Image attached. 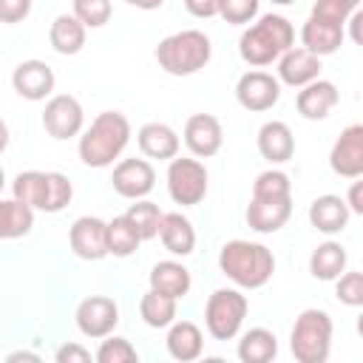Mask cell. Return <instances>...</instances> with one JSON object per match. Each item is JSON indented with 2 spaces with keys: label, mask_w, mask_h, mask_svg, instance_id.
Returning <instances> with one entry per match:
<instances>
[{
  "label": "cell",
  "mask_w": 363,
  "mask_h": 363,
  "mask_svg": "<svg viewBox=\"0 0 363 363\" xmlns=\"http://www.w3.org/2000/svg\"><path fill=\"white\" fill-rule=\"evenodd\" d=\"M258 153L272 162V164H284L295 156V136L289 130L286 122H264L261 130H258Z\"/></svg>",
  "instance_id": "d6986e66"
},
{
  "label": "cell",
  "mask_w": 363,
  "mask_h": 363,
  "mask_svg": "<svg viewBox=\"0 0 363 363\" xmlns=\"http://www.w3.org/2000/svg\"><path fill=\"white\" fill-rule=\"evenodd\" d=\"M119 323V306L113 298L108 295H91L85 301H79L77 306V329L85 335V337H105L116 329Z\"/></svg>",
  "instance_id": "9c48e42d"
},
{
  "label": "cell",
  "mask_w": 363,
  "mask_h": 363,
  "mask_svg": "<svg viewBox=\"0 0 363 363\" xmlns=\"http://www.w3.org/2000/svg\"><path fill=\"white\" fill-rule=\"evenodd\" d=\"M337 99H340V94H337V88H335V82H329V79H312V82H306L301 91H298V99H295V105H298V113L303 116V119H326L329 116V111L337 105Z\"/></svg>",
  "instance_id": "ac0fdd59"
},
{
  "label": "cell",
  "mask_w": 363,
  "mask_h": 363,
  "mask_svg": "<svg viewBox=\"0 0 363 363\" xmlns=\"http://www.w3.org/2000/svg\"><path fill=\"white\" fill-rule=\"evenodd\" d=\"M329 167L343 179L363 176V125H349L329 153Z\"/></svg>",
  "instance_id": "8fae6325"
},
{
  "label": "cell",
  "mask_w": 363,
  "mask_h": 363,
  "mask_svg": "<svg viewBox=\"0 0 363 363\" xmlns=\"http://www.w3.org/2000/svg\"><path fill=\"white\" fill-rule=\"evenodd\" d=\"M6 360H9V363H17V360H31V363H40V354H34V352H11Z\"/></svg>",
  "instance_id": "bcb514c9"
},
{
  "label": "cell",
  "mask_w": 363,
  "mask_h": 363,
  "mask_svg": "<svg viewBox=\"0 0 363 363\" xmlns=\"http://www.w3.org/2000/svg\"><path fill=\"white\" fill-rule=\"evenodd\" d=\"M71 196H74V187L68 182L65 173H45V201H43V213H60L71 204Z\"/></svg>",
  "instance_id": "836d02e7"
},
{
  "label": "cell",
  "mask_w": 363,
  "mask_h": 363,
  "mask_svg": "<svg viewBox=\"0 0 363 363\" xmlns=\"http://www.w3.org/2000/svg\"><path fill=\"white\" fill-rule=\"evenodd\" d=\"M218 269L241 289H258L264 286L275 272V255L269 247L258 241L233 238L218 252Z\"/></svg>",
  "instance_id": "6da1fadb"
},
{
  "label": "cell",
  "mask_w": 363,
  "mask_h": 363,
  "mask_svg": "<svg viewBox=\"0 0 363 363\" xmlns=\"http://www.w3.org/2000/svg\"><path fill=\"white\" fill-rule=\"evenodd\" d=\"M54 82H57L54 68H51L48 62H43V60H23V62L14 68V74H11L14 91H17L23 99H28V102H40V99L51 96Z\"/></svg>",
  "instance_id": "7c38bea8"
},
{
  "label": "cell",
  "mask_w": 363,
  "mask_h": 363,
  "mask_svg": "<svg viewBox=\"0 0 363 363\" xmlns=\"http://www.w3.org/2000/svg\"><path fill=\"white\" fill-rule=\"evenodd\" d=\"M128 6H136V9H142V11H153V9H159L164 0H125Z\"/></svg>",
  "instance_id": "f6af8a7d"
},
{
  "label": "cell",
  "mask_w": 363,
  "mask_h": 363,
  "mask_svg": "<svg viewBox=\"0 0 363 363\" xmlns=\"http://www.w3.org/2000/svg\"><path fill=\"white\" fill-rule=\"evenodd\" d=\"M6 145H9V125L0 119V153L6 150Z\"/></svg>",
  "instance_id": "7dc6e473"
},
{
  "label": "cell",
  "mask_w": 363,
  "mask_h": 363,
  "mask_svg": "<svg viewBox=\"0 0 363 363\" xmlns=\"http://www.w3.org/2000/svg\"><path fill=\"white\" fill-rule=\"evenodd\" d=\"M130 142V122L119 111H102L79 136V159L88 167H108Z\"/></svg>",
  "instance_id": "3957f363"
},
{
  "label": "cell",
  "mask_w": 363,
  "mask_h": 363,
  "mask_svg": "<svg viewBox=\"0 0 363 363\" xmlns=\"http://www.w3.org/2000/svg\"><path fill=\"white\" fill-rule=\"evenodd\" d=\"M275 6H289V3H295V0H272Z\"/></svg>",
  "instance_id": "681fc988"
},
{
  "label": "cell",
  "mask_w": 363,
  "mask_h": 363,
  "mask_svg": "<svg viewBox=\"0 0 363 363\" xmlns=\"http://www.w3.org/2000/svg\"><path fill=\"white\" fill-rule=\"evenodd\" d=\"M139 315L150 329H164L176 320V298H167V295L150 289L139 301Z\"/></svg>",
  "instance_id": "4dcf8cb0"
},
{
  "label": "cell",
  "mask_w": 363,
  "mask_h": 363,
  "mask_svg": "<svg viewBox=\"0 0 363 363\" xmlns=\"http://www.w3.org/2000/svg\"><path fill=\"white\" fill-rule=\"evenodd\" d=\"M31 227H34V210L28 204H23L17 199H11V201L0 199V241L28 235Z\"/></svg>",
  "instance_id": "f546056e"
},
{
  "label": "cell",
  "mask_w": 363,
  "mask_h": 363,
  "mask_svg": "<svg viewBox=\"0 0 363 363\" xmlns=\"http://www.w3.org/2000/svg\"><path fill=\"white\" fill-rule=\"evenodd\" d=\"M142 238L136 235L133 224L125 218V216H116L111 221H105V247H108V255L113 258H128L139 250Z\"/></svg>",
  "instance_id": "f1b7e54d"
},
{
  "label": "cell",
  "mask_w": 363,
  "mask_h": 363,
  "mask_svg": "<svg viewBox=\"0 0 363 363\" xmlns=\"http://www.w3.org/2000/svg\"><path fill=\"white\" fill-rule=\"evenodd\" d=\"M210 54H213L210 37L196 28L176 31L156 45V62L170 77H190L201 71L210 62Z\"/></svg>",
  "instance_id": "277c9868"
},
{
  "label": "cell",
  "mask_w": 363,
  "mask_h": 363,
  "mask_svg": "<svg viewBox=\"0 0 363 363\" xmlns=\"http://www.w3.org/2000/svg\"><path fill=\"white\" fill-rule=\"evenodd\" d=\"M320 77V57L309 54L306 48H289L278 57V82H286L292 88H303L306 82Z\"/></svg>",
  "instance_id": "e0dca14e"
},
{
  "label": "cell",
  "mask_w": 363,
  "mask_h": 363,
  "mask_svg": "<svg viewBox=\"0 0 363 363\" xmlns=\"http://www.w3.org/2000/svg\"><path fill=\"white\" fill-rule=\"evenodd\" d=\"M3 184H6V173H3V167H0V190H3Z\"/></svg>",
  "instance_id": "f907efd6"
},
{
  "label": "cell",
  "mask_w": 363,
  "mask_h": 363,
  "mask_svg": "<svg viewBox=\"0 0 363 363\" xmlns=\"http://www.w3.org/2000/svg\"><path fill=\"white\" fill-rule=\"evenodd\" d=\"M224 130L213 113H193L184 122V145L196 159H210L221 150Z\"/></svg>",
  "instance_id": "4fadbf2b"
},
{
  "label": "cell",
  "mask_w": 363,
  "mask_h": 363,
  "mask_svg": "<svg viewBox=\"0 0 363 363\" xmlns=\"http://www.w3.org/2000/svg\"><path fill=\"white\" fill-rule=\"evenodd\" d=\"M349 216H352V213H349L346 201H343L340 196H332V193L318 196V199L309 204V224H312L315 230L326 233V235L340 233V230L349 224Z\"/></svg>",
  "instance_id": "44dd1931"
},
{
  "label": "cell",
  "mask_w": 363,
  "mask_h": 363,
  "mask_svg": "<svg viewBox=\"0 0 363 363\" xmlns=\"http://www.w3.org/2000/svg\"><path fill=\"white\" fill-rule=\"evenodd\" d=\"M292 196V182L284 170H264L252 182V199H286Z\"/></svg>",
  "instance_id": "e575fe53"
},
{
  "label": "cell",
  "mask_w": 363,
  "mask_h": 363,
  "mask_svg": "<svg viewBox=\"0 0 363 363\" xmlns=\"http://www.w3.org/2000/svg\"><path fill=\"white\" fill-rule=\"evenodd\" d=\"M96 360L99 363H139V352L130 346L128 337L105 335V340L96 349Z\"/></svg>",
  "instance_id": "d590c367"
},
{
  "label": "cell",
  "mask_w": 363,
  "mask_h": 363,
  "mask_svg": "<svg viewBox=\"0 0 363 363\" xmlns=\"http://www.w3.org/2000/svg\"><path fill=\"white\" fill-rule=\"evenodd\" d=\"M159 238H162L164 250L173 255H190L196 247V230H193L190 218L182 213H162Z\"/></svg>",
  "instance_id": "cb8c5ba5"
},
{
  "label": "cell",
  "mask_w": 363,
  "mask_h": 363,
  "mask_svg": "<svg viewBox=\"0 0 363 363\" xmlns=\"http://www.w3.org/2000/svg\"><path fill=\"white\" fill-rule=\"evenodd\" d=\"M301 43H303L301 48H306L315 57L335 54L343 43V26H332V23L318 20V17H309L301 28Z\"/></svg>",
  "instance_id": "603a6c76"
},
{
  "label": "cell",
  "mask_w": 363,
  "mask_h": 363,
  "mask_svg": "<svg viewBox=\"0 0 363 363\" xmlns=\"http://www.w3.org/2000/svg\"><path fill=\"white\" fill-rule=\"evenodd\" d=\"M207 167L199 159L173 156L167 164V193L182 207H196L207 196Z\"/></svg>",
  "instance_id": "52a82bcc"
},
{
  "label": "cell",
  "mask_w": 363,
  "mask_h": 363,
  "mask_svg": "<svg viewBox=\"0 0 363 363\" xmlns=\"http://www.w3.org/2000/svg\"><path fill=\"white\" fill-rule=\"evenodd\" d=\"M54 360L57 363H88L91 352L85 346H79V343H65V346H60L54 352Z\"/></svg>",
  "instance_id": "b9f144b4"
},
{
  "label": "cell",
  "mask_w": 363,
  "mask_h": 363,
  "mask_svg": "<svg viewBox=\"0 0 363 363\" xmlns=\"http://www.w3.org/2000/svg\"><path fill=\"white\" fill-rule=\"evenodd\" d=\"M295 45V28L281 14H264L238 37V54L247 65L264 68Z\"/></svg>",
  "instance_id": "7a4b0ae2"
},
{
  "label": "cell",
  "mask_w": 363,
  "mask_h": 363,
  "mask_svg": "<svg viewBox=\"0 0 363 363\" xmlns=\"http://www.w3.org/2000/svg\"><path fill=\"white\" fill-rule=\"evenodd\" d=\"M278 96H281V82H278V77H272L267 71H247V74H241V79L235 85L238 105L252 113L269 111L278 102Z\"/></svg>",
  "instance_id": "30bf717a"
},
{
  "label": "cell",
  "mask_w": 363,
  "mask_h": 363,
  "mask_svg": "<svg viewBox=\"0 0 363 363\" xmlns=\"http://www.w3.org/2000/svg\"><path fill=\"white\" fill-rule=\"evenodd\" d=\"M349 14H352V11H349L346 6H340L337 0H315V6H312V14H309V17H318V20L332 23V26H346Z\"/></svg>",
  "instance_id": "ab89813d"
},
{
  "label": "cell",
  "mask_w": 363,
  "mask_h": 363,
  "mask_svg": "<svg viewBox=\"0 0 363 363\" xmlns=\"http://www.w3.org/2000/svg\"><path fill=\"white\" fill-rule=\"evenodd\" d=\"M247 295L238 289H216L204 303V326L216 340H233L247 318Z\"/></svg>",
  "instance_id": "8992f818"
},
{
  "label": "cell",
  "mask_w": 363,
  "mask_h": 363,
  "mask_svg": "<svg viewBox=\"0 0 363 363\" xmlns=\"http://www.w3.org/2000/svg\"><path fill=\"white\" fill-rule=\"evenodd\" d=\"M337 3H340V6H346L349 11H354V9L360 6V0H337Z\"/></svg>",
  "instance_id": "c3c4849f"
},
{
  "label": "cell",
  "mask_w": 363,
  "mask_h": 363,
  "mask_svg": "<svg viewBox=\"0 0 363 363\" xmlns=\"http://www.w3.org/2000/svg\"><path fill=\"white\" fill-rule=\"evenodd\" d=\"M190 269L179 261H159L150 269V289L167 295V298H184L190 292Z\"/></svg>",
  "instance_id": "d4e9b609"
},
{
  "label": "cell",
  "mask_w": 363,
  "mask_h": 363,
  "mask_svg": "<svg viewBox=\"0 0 363 363\" xmlns=\"http://www.w3.org/2000/svg\"><path fill=\"white\" fill-rule=\"evenodd\" d=\"M48 43L57 54H65V57L79 54L85 45V26L74 14H60L48 28Z\"/></svg>",
  "instance_id": "484cf974"
},
{
  "label": "cell",
  "mask_w": 363,
  "mask_h": 363,
  "mask_svg": "<svg viewBox=\"0 0 363 363\" xmlns=\"http://www.w3.org/2000/svg\"><path fill=\"white\" fill-rule=\"evenodd\" d=\"M82 122H85V111L79 105L77 96L71 94H57L45 102V111H43V128L51 139H71L82 130Z\"/></svg>",
  "instance_id": "ba28073f"
},
{
  "label": "cell",
  "mask_w": 363,
  "mask_h": 363,
  "mask_svg": "<svg viewBox=\"0 0 363 363\" xmlns=\"http://www.w3.org/2000/svg\"><path fill=\"white\" fill-rule=\"evenodd\" d=\"M167 352L179 363H190V360L201 357V352H204L201 329L193 320H173L167 329Z\"/></svg>",
  "instance_id": "7402d4cb"
},
{
  "label": "cell",
  "mask_w": 363,
  "mask_h": 363,
  "mask_svg": "<svg viewBox=\"0 0 363 363\" xmlns=\"http://www.w3.org/2000/svg\"><path fill=\"white\" fill-rule=\"evenodd\" d=\"M11 193L17 201L28 204L31 210H43V201H45V173L43 170H26L14 179L11 184Z\"/></svg>",
  "instance_id": "d6a6232c"
},
{
  "label": "cell",
  "mask_w": 363,
  "mask_h": 363,
  "mask_svg": "<svg viewBox=\"0 0 363 363\" xmlns=\"http://www.w3.org/2000/svg\"><path fill=\"white\" fill-rule=\"evenodd\" d=\"M31 11V0H0V23H20Z\"/></svg>",
  "instance_id": "60d3db41"
},
{
  "label": "cell",
  "mask_w": 363,
  "mask_h": 363,
  "mask_svg": "<svg viewBox=\"0 0 363 363\" xmlns=\"http://www.w3.org/2000/svg\"><path fill=\"white\" fill-rule=\"evenodd\" d=\"M335 281V295L340 303L363 306V272H340Z\"/></svg>",
  "instance_id": "f35d334b"
},
{
  "label": "cell",
  "mask_w": 363,
  "mask_h": 363,
  "mask_svg": "<svg viewBox=\"0 0 363 363\" xmlns=\"http://www.w3.org/2000/svg\"><path fill=\"white\" fill-rule=\"evenodd\" d=\"M125 218L133 224V230H136V235H139L142 241H150V238L159 235V224H162V210H159V204H153V201H147V199H136V204L128 207Z\"/></svg>",
  "instance_id": "1f68e13d"
},
{
  "label": "cell",
  "mask_w": 363,
  "mask_h": 363,
  "mask_svg": "<svg viewBox=\"0 0 363 363\" xmlns=\"http://www.w3.org/2000/svg\"><path fill=\"white\" fill-rule=\"evenodd\" d=\"M332 318L323 309H303L295 318L292 335H289V349L298 363H326L329 349H332Z\"/></svg>",
  "instance_id": "5b68a950"
},
{
  "label": "cell",
  "mask_w": 363,
  "mask_h": 363,
  "mask_svg": "<svg viewBox=\"0 0 363 363\" xmlns=\"http://www.w3.org/2000/svg\"><path fill=\"white\" fill-rule=\"evenodd\" d=\"M184 9L193 14V17H216L218 14V0H184Z\"/></svg>",
  "instance_id": "7bdbcfd3"
},
{
  "label": "cell",
  "mask_w": 363,
  "mask_h": 363,
  "mask_svg": "<svg viewBox=\"0 0 363 363\" xmlns=\"http://www.w3.org/2000/svg\"><path fill=\"white\" fill-rule=\"evenodd\" d=\"M136 142H139V150L147 159H164V162H170L173 156H179V147H182L176 130L170 125H164V122H147V125H142L139 133H136Z\"/></svg>",
  "instance_id": "ffe728a7"
},
{
  "label": "cell",
  "mask_w": 363,
  "mask_h": 363,
  "mask_svg": "<svg viewBox=\"0 0 363 363\" xmlns=\"http://www.w3.org/2000/svg\"><path fill=\"white\" fill-rule=\"evenodd\" d=\"M275 354H278V337L264 326L244 332L238 340V360L241 363H269V360H275Z\"/></svg>",
  "instance_id": "83f0119b"
},
{
  "label": "cell",
  "mask_w": 363,
  "mask_h": 363,
  "mask_svg": "<svg viewBox=\"0 0 363 363\" xmlns=\"http://www.w3.org/2000/svg\"><path fill=\"white\" fill-rule=\"evenodd\" d=\"M111 0H74V17L85 28H102L111 20Z\"/></svg>",
  "instance_id": "8d00e7d4"
},
{
  "label": "cell",
  "mask_w": 363,
  "mask_h": 363,
  "mask_svg": "<svg viewBox=\"0 0 363 363\" xmlns=\"http://www.w3.org/2000/svg\"><path fill=\"white\" fill-rule=\"evenodd\" d=\"M68 241H71L74 255L82 258V261H102L108 255V247H105V221L96 218V216L77 218L71 224Z\"/></svg>",
  "instance_id": "9a60e30c"
},
{
  "label": "cell",
  "mask_w": 363,
  "mask_h": 363,
  "mask_svg": "<svg viewBox=\"0 0 363 363\" xmlns=\"http://www.w3.org/2000/svg\"><path fill=\"white\" fill-rule=\"evenodd\" d=\"M244 216L255 233H278L292 216V196H286V199H250Z\"/></svg>",
  "instance_id": "2e32d148"
},
{
  "label": "cell",
  "mask_w": 363,
  "mask_h": 363,
  "mask_svg": "<svg viewBox=\"0 0 363 363\" xmlns=\"http://www.w3.org/2000/svg\"><path fill=\"white\" fill-rule=\"evenodd\" d=\"M261 0H218V17L230 26H247L255 20Z\"/></svg>",
  "instance_id": "74e56055"
},
{
  "label": "cell",
  "mask_w": 363,
  "mask_h": 363,
  "mask_svg": "<svg viewBox=\"0 0 363 363\" xmlns=\"http://www.w3.org/2000/svg\"><path fill=\"white\" fill-rule=\"evenodd\" d=\"M113 190L122 196V199H145L153 184H156V170L150 167L147 159H122L116 167H113Z\"/></svg>",
  "instance_id": "5bb4252c"
},
{
  "label": "cell",
  "mask_w": 363,
  "mask_h": 363,
  "mask_svg": "<svg viewBox=\"0 0 363 363\" xmlns=\"http://www.w3.org/2000/svg\"><path fill=\"white\" fill-rule=\"evenodd\" d=\"M343 201H346L349 213H357V216H363V182H352V187H349V196H346Z\"/></svg>",
  "instance_id": "ee69618b"
},
{
  "label": "cell",
  "mask_w": 363,
  "mask_h": 363,
  "mask_svg": "<svg viewBox=\"0 0 363 363\" xmlns=\"http://www.w3.org/2000/svg\"><path fill=\"white\" fill-rule=\"evenodd\" d=\"M346 261L349 255L337 241H323L309 255V272L318 281H335L340 272H346Z\"/></svg>",
  "instance_id": "4316f807"
}]
</instances>
